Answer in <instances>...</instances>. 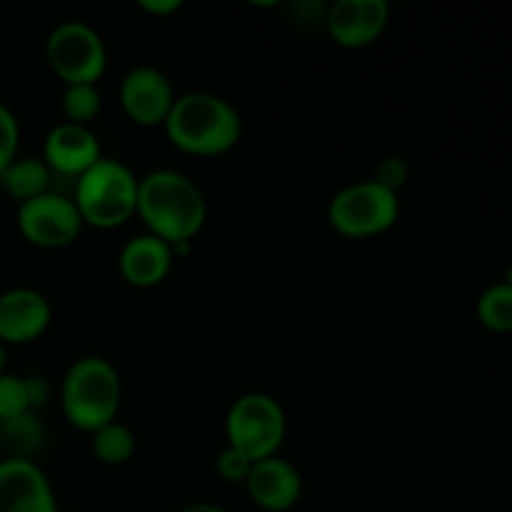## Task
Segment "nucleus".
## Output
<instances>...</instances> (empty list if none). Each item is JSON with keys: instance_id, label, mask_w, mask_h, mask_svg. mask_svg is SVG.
<instances>
[{"instance_id": "nucleus-1", "label": "nucleus", "mask_w": 512, "mask_h": 512, "mask_svg": "<svg viewBox=\"0 0 512 512\" xmlns=\"http://www.w3.org/2000/svg\"><path fill=\"white\" fill-rule=\"evenodd\" d=\"M138 215L150 235L173 248L193 243L208 218V205L198 185L175 170H153L138 183Z\"/></svg>"}, {"instance_id": "nucleus-2", "label": "nucleus", "mask_w": 512, "mask_h": 512, "mask_svg": "<svg viewBox=\"0 0 512 512\" xmlns=\"http://www.w3.org/2000/svg\"><path fill=\"white\" fill-rule=\"evenodd\" d=\"M163 128L178 150L200 158H213L238 145L243 135V120L238 110L220 95L185 93L175 98Z\"/></svg>"}, {"instance_id": "nucleus-3", "label": "nucleus", "mask_w": 512, "mask_h": 512, "mask_svg": "<svg viewBox=\"0 0 512 512\" xmlns=\"http://www.w3.org/2000/svg\"><path fill=\"white\" fill-rule=\"evenodd\" d=\"M123 383L113 363L98 355L75 360L60 383V408L65 420L83 433H95L118 420Z\"/></svg>"}, {"instance_id": "nucleus-4", "label": "nucleus", "mask_w": 512, "mask_h": 512, "mask_svg": "<svg viewBox=\"0 0 512 512\" xmlns=\"http://www.w3.org/2000/svg\"><path fill=\"white\" fill-rule=\"evenodd\" d=\"M138 183L133 170L120 160L103 158L78 178L73 203L83 225L113 230L138 213Z\"/></svg>"}, {"instance_id": "nucleus-5", "label": "nucleus", "mask_w": 512, "mask_h": 512, "mask_svg": "<svg viewBox=\"0 0 512 512\" xmlns=\"http://www.w3.org/2000/svg\"><path fill=\"white\" fill-rule=\"evenodd\" d=\"M285 413L275 398L265 393L240 395L225 418L230 448L248 455L253 463L278 455L285 440Z\"/></svg>"}, {"instance_id": "nucleus-6", "label": "nucleus", "mask_w": 512, "mask_h": 512, "mask_svg": "<svg viewBox=\"0 0 512 512\" xmlns=\"http://www.w3.org/2000/svg\"><path fill=\"white\" fill-rule=\"evenodd\" d=\"M398 218V193L375 180L348 185L328 205L330 225L345 238H373L393 228Z\"/></svg>"}, {"instance_id": "nucleus-7", "label": "nucleus", "mask_w": 512, "mask_h": 512, "mask_svg": "<svg viewBox=\"0 0 512 512\" xmlns=\"http://www.w3.org/2000/svg\"><path fill=\"white\" fill-rule=\"evenodd\" d=\"M45 60L65 85H98L108 65V53L98 30L70 20L48 35Z\"/></svg>"}, {"instance_id": "nucleus-8", "label": "nucleus", "mask_w": 512, "mask_h": 512, "mask_svg": "<svg viewBox=\"0 0 512 512\" xmlns=\"http://www.w3.org/2000/svg\"><path fill=\"white\" fill-rule=\"evenodd\" d=\"M18 230L30 245L43 250L68 248L83 230V218L73 198L45 193L18 205Z\"/></svg>"}, {"instance_id": "nucleus-9", "label": "nucleus", "mask_w": 512, "mask_h": 512, "mask_svg": "<svg viewBox=\"0 0 512 512\" xmlns=\"http://www.w3.org/2000/svg\"><path fill=\"white\" fill-rule=\"evenodd\" d=\"M175 90L158 68H135L120 83V105L135 125H165L175 105Z\"/></svg>"}, {"instance_id": "nucleus-10", "label": "nucleus", "mask_w": 512, "mask_h": 512, "mask_svg": "<svg viewBox=\"0 0 512 512\" xmlns=\"http://www.w3.org/2000/svg\"><path fill=\"white\" fill-rule=\"evenodd\" d=\"M0 512H60L48 475L33 460H0Z\"/></svg>"}, {"instance_id": "nucleus-11", "label": "nucleus", "mask_w": 512, "mask_h": 512, "mask_svg": "<svg viewBox=\"0 0 512 512\" xmlns=\"http://www.w3.org/2000/svg\"><path fill=\"white\" fill-rule=\"evenodd\" d=\"M43 160L53 175L78 180L98 160H103V150L90 125L60 123L45 135Z\"/></svg>"}, {"instance_id": "nucleus-12", "label": "nucleus", "mask_w": 512, "mask_h": 512, "mask_svg": "<svg viewBox=\"0 0 512 512\" xmlns=\"http://www.w3.org/2000/svg\"><path fill=\"white\" fill-rule=\"evenodd\" d=\"M390 5L385 0H338L328 5L325 28L343 48L373 45L388 28Z\"/></svg>"}, {"instance_id": "nucleus-13", "label": "nucleus", "mask_w": 512, "mask_h": 512, "mask_svg": "<svg viewBox=\"0 0 512 512\" xmlns=\"http://www.w3.org/2000/svg\"><path fill=\"white\" fill-rule=\"evenodd\" d=\"M53 320L48 298L33 288H10L0 293V343L25 345L38 340Z\"/></svg>"}, {"instance_id": "nucleus-14", "label": "nucleus", "mask_w": 512, "mask_h": 512, "mask_svg": "<svg viewBox=\"0 0 512 512\" xmlns=\"http://www.w3.org/2000/svg\"><path fill=\"white\" fill-rule=\"evenodd\" d=\"M243 485L248 498L265 512H288L303 498V478L298 468L278 455L258 460Z\"/></svg>"}, {"instance_id": "nucleus-15", "label": "nucleus", "mask_w": 512, "mask_h": 512, "mask_svg": "<svg viewBox=\"0 0 512 512\" xmlns=\"http://www.w3.org/2000/svg\"><path fill=\"white\" fill-rule=\"evenodd\" d=\"M175 255L165 240L143 233L123 245L118 258L120 275L133 288H155L173 270Z\"/></svg>"}, {"instance_id": "nucleus-16", "label": "nucleus", "mask_w": 512, "mask_h": 512, "mask_svg": "<svg viewBox=\"0 0 512 512\" xmlns=\"http://www.w3.org/2000/svg\"><path fill=\"white\" fill-rule=\"evenodd\" d=\"M0 185L20 205L38 198V195L50 193L53 190V173L43 158H15L0 173Z\"/></svg>"}, {"instance_id": "nucleus-17", "label": "nucleus", "mask_w": 512, "mask_h": 512, "mask_svg": "<svg viewBox=\"0 0 512 512\" xmlns=\"http://www.w3.org/2000/svg\"><path fill=\"white\" fill-rule=\"evenodd\" d=\"M43 445L45 428L38 413H23L0 423V448L5 450V458L35 463V455L43 450Z\"/></svg>"}, {"instance_id": "nucleus-18", "label": "nucleus", "mask_w": 512, "mask_h": 512, "mask_svg": "<svg viewBox=\"0 0 512 512\" xmlns=\"http://www.w3.org/2000/svg\"><path fill=\"white\" fill-rule=\"evenodd\" d=\"M93 453L100 463L110 465V468L125 465L135 453L133 430L128 425L118 423V420L103 425V428L93 433Z\"/></svg>"}, {"instance_id": "nucleus-19", "label": "nucleus", "mask_w": 512, "mask_h": 512, "mask_svg": "<svg viewBox=\"0 0 512 512\" xmlns=\"http://www.w3.org/2000/svg\"><path fill=\"white\" fill-rule=\"evenodd\" d=\"M478 320L493 333H512V288L495 283L480 295Z\"/></svg>"}, {"instance_id": "nucleus-20", "label": "nucleus", "mask_w": 512, "mask_h": 512, "mask_svg": "<svg viewBox=\"0 0 512 512\" xmlns=\"http://www.w3.org/2000/svg\"><path fill=\"white\" fill-rule=\"evenodd\" d=\"M103 98L98 85H65L63 115L65 123L90 125L100 115Z\"/></svg>"}, {"instance_id": "nucleus-21", "label": "nucleus", "mask_w": 512, "mask_h": 512, "mask_svg": "<svg viewBox=\"0 0 512 512\" xmlns=\"http://www.w3.org/2000/svg\"><path fill=\"white\" fill-rule=\"evenodd\" d=\"M23 413H33L30 410L28 390H25V378L23 375L3 373L0 375V423L18 418Z\"/></svg>"}, {"instance_id": "nucleus-22", "label": "nucleus", "mask_w": 512, "mask_h": 512, "mask_svg": "<svg viewBox=\"0 0 512 512\" xmlns=\"http://www.w3.org/2000/svg\"><path fill=\"white\" fill-rule=\"evenodd\" d=\"M20 125L13 110L0 100V173L18 158Z\"/></svg>"}, {"instance_id": "nucleus-23", "label": "nucleus", "mask_w": 512, "mask_h": 512, "mask_svg": "<svg viewBox=\"0 0 512 512\" xmlns=\"http://www.w3.org/2000/svg\"><path fill=\"white\" fill-rule=\"evenodd\" d=\"M253 465L255 463L248 458V455L230 448V445L225 450H220L218 460H215V470H218V475L225 480V483H245L250 470H253Z\"/></svg>"}, {"instance_id": "nucleus-24", "label": "nucleus", "mask_w": 512, "mask_h": 512, "mask_svg": "<svg viewBox=\"0 0 512 512\" xmlns=\"http://www.w3.org/2000/svg\"><path fill=\"white\" fill-rule=\"evenodd\" d=\"M408 165H405V160L400 158H385L383 163L375 168V183H380L383 188L393 190V193H398L400 188L405 185V180H408Z\"/></svg>"}, {"instance_id": "nucleus-25", "label": "nucleus", "mask_w": 512, "mask_h": 512, "mask_svg": "<svg viewBox=\"0 0 512 512\" xmlns=\"http://www.w3.org/2000/svg\"><path fill=\"white\" fill-rule=\"evenodd\" d=\"M25 378V390H28L30 410L38 413L40 408H45L50 400V383L43 378V375H23Z\"/></svg>"}, {"instance_id": "nucleus-26", "label": "nucleus", "mask_w": 512, "mask_h": 512, "mask_svg": "<svg viewBox=\"0 0 512 512\" xmlns=\"http://www.w3.org/2000/svg\"><path fill=\"white\" fill-rule=\"evenodd\" d=\"M140 8L153 15H168L180 8V0H140Z\"/></svg>"}, {"instance_id": "nucleus-27", "label": "nucleus", "mask_w": 512, "mask_h": 512, "mask_svg": "<svg viewBox=\"0 0 512 512\" xmlns=\"http://www.w3.org/2000/svg\"><path fill=\"white\" fill-rule=\"evenodd\" d=\"M180 512H228V510L220 508V505H215V503H193Z\"/></svg>"}, {"instance_id": "nucleus-28", "label": "nucleus", "mask_w": 512, "mask_h": 512, "mask_svg": "<svg viewBox=\"0 0 512 512\" xmlns=\"http://www.w3.org/2000/svg\"><path fill=\"white\" fill-rule=\"evenodd\" d=\"M5 363H8V350H5V345L0 343V375L5 373Z\"/></svg>"}, {"instance_id": "nucleus-29", "label": "nucleus", "mask_w": 512, "mask_h": 512, "mask_svg": "<svg viewBox=\"0 0 512 512\" xmlns=\"http://www.w3.org/2000/svg\"><path fill=\"white\" fill-rule=\"evenodd\" d=\"M503 283H508L510 288H512V263L508 265V270H505V280H503Z\"/></svg>"}]
</instances>
